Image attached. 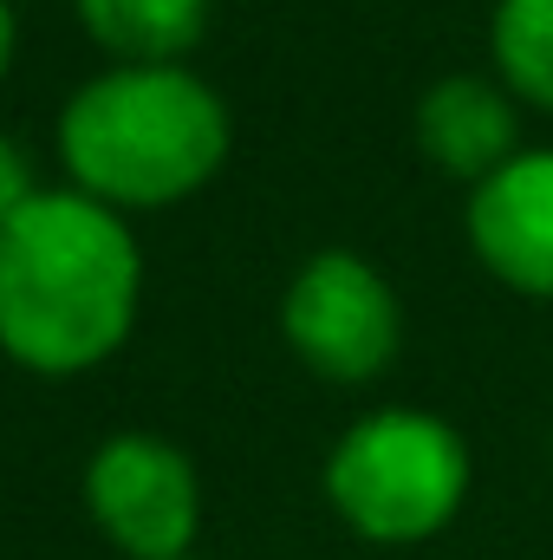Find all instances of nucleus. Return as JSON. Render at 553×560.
<instances>
[{
	"label": "nucleus",
	"instance_id": "f257e3e1",
	"mask_svg": "<svg viewBox=\"0 0 553 560\" xmlns=\"http://www.w3.org/2000/svg\"><path fill=\"white\" fill-rule=\"evenodd\" d=\"M143 300L131 215L85 189H39L0 235V352L39 378L105 365Z\"/></svg>",
	"mask_w": 553,
	"mask_h": 560
},
{
	"label": "nucleus",
	"instance_id": "f03ea898",
	"mask_svg": "<svg viewBox=\"0 0 553 560\" xmlns=\"http://www.w3.org/2000/svg\"><path fill=\"white\" fill-rule=\"evenodd\" d=\"M228 105L189 66H105L59 112L72 189L118 215L189 202L228 163Z\"/></svg>",
	"mask_w": 553,
	"mask_h": 560
},
{
	"label": "nucleus",
	"instance_id": "7ed1b4c3",
	"mask_svg": "<svg viewBox=\"0 0 553 560\" xmlns=\"http://www.w3.org/2000/svg\"><path fill=\"white\" fill-rule=\"evenodd\" d=\"M469 495V443L456 423L391 405L358 418L326 456V502L365 541L411 548L456 522Z\"/></svg>",
	"mask_w": 553,
	"mask_h": 560
},
{
	"label": "nucleus",
	"instance_id": "20e7f679",
	"mask_svg": "<svg viewBox=\"0 0 553 560\" xmlns=\"http://www.w3.org/2000/svg\"><path fill=\"white\" fill-rule=\"evenodd\" d=\"M280 332L326 385H372L404 339L391 280L352 248H319L280 293Z\"/></svg>",
	"mask_w": 553,
	"mask_h": 560
},
{
	"label": "nucleus",
	"instance_id": "39448f33",
	"mask_svg": "<svg viewBox=\"0 0 553 560\" xmlns=\"http://www.w3.org/2000/svg\"><path fill=\"white\" fill-rule=\"evenodd\" d=\"M85 509L125 560H189L202 528V482L169 436L118 430L85 463Z\"/></svg>",
	"mask_w": 553,
	"mask_h": 560
},
{
	"label": "nucleus",
	"instance_id": "423d86ee",
	"mask_svg": "<svg viewBox=\"0 0 553 560\" xmlns=\"http://www.w3.org/2000/svg\"><path fill=\"white\" fill-rule=\"evenodd\" d=\"M469 248L528 300H553V150H515L469 189Z\"/></svg>",
	"mask_w": 553,
	"mask_h": 560
},
{
	"label": "nucleus",
	"instance_id": "0eeeda50",
	"mask_svg": "<svg viewBox=\"0 0 553 560\" xmlns=\"http://www.w3.org/2000/svg\"><path fill=\"white\" fill-rule=\"evenodd\" d=\"M416 150L462 176L469 189L482 176H495L521 143V98L502 85V79H482V72H449L436 79L423 98H416Z\"/></svg>",
	"mask_w": 553,
	"mask_h": 560
},
{
	"label": "nucleus",
	"instance_id": "6e6552de",
	"mask_svg": "<svg viewBox=\"0 0 553 560\" xmlns=\"http://www.w3.org/2000/svg\"><path fill=\"white\" fill-rule=\"evenodd\" d=\"M111 66H183L209 33V0H72Z\"/></svg>",
	"mask_w": 553,
	"mask_h": 560
},
{
	"label": "nucleus",
	"instance_id": "1a4fd4ad",
	"mask_svg": "<svg viewBox=\"0 0 553 560\" xmlns=\"http://www.w3.org/2000/svg\"><path fill=\"white\" fill-rule=\"evenodd\" d=\"M489 52H495V79L521 105L553 118V0H495Z\"/></svg>",
	"mask_w": 553,
	"mask_h": 560
},
{
	"label": "nucleus",
	"instance_id": "9d476101",
	"mask_svg": "<svg viewBox=\"0 0 553 560\" xmlns=\"http://www.w3.org/2000/svg\"><path fill=\"white\" fill-rule=\"evenodd\" d=\"M33 196H39V189H33V163H26V150L0 131V235H7V222H13Z\"/></svg>",
	"mask_w": 553,
	"mask_h": 560
},
{
	"label": "nucleus",
	"instance_id": "9b49d317",
	"mask_svg": "<svg viewBox=\"0 0 553 560\" xmlns=\"http://www.w3.org/2000/svg\"><path fill=\"white\" fill-rule=\"evenodd\" d=\"M7 66H13V7L0 0V79H7Z\"/></svg>",
	"mask_w": 553,
	"mask_h": 560
},
{
	"label": "nucleus",
	"instance_id": "f8f14e48",
	"mask_svg": "<svg viewBox=\"0 0 553 560\" xmlns=\"http://www.w3.org/2000/svg\"><path fill=\"white\" fill-rule=\"evenodd\" d=\"M189 560H196V555H189Z\"/></svg>",
	"mask_w": 553,
	"mask_h": 560
}]
</instances>
